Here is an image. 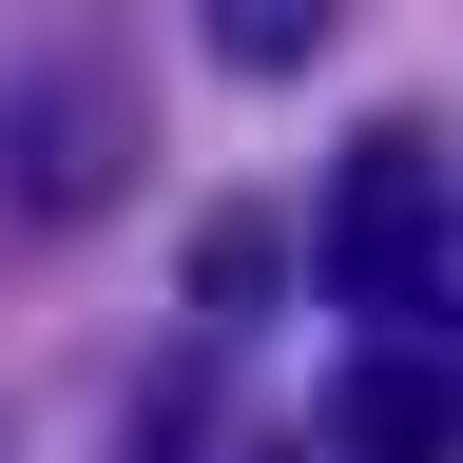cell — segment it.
Here are the masks:
<instances>
[{"mask_svg": "<svg viewBox=\"0 0 463 463\" xmlns=\"http://www.w3.org/2000/svg\"><path fill=\"white\" fill-rule=\"evenodd\" d=\"M136 155H155V97L116 78L97 39H78V58H39V78H20V116H0V232H20V251L97 232L116 194H136Z\"/></svg>", "mask_w": 463, "mask_h": 463, "instance_id": "6da1fadb", "label": "cell"}, {"mask_svg": "<svg viewBox=\"0 0 463 463\" xmlns=\"http://www.w3.org/2000/svg\"><path fill=\"white\" fill-rule=\"evenodd\" d=\"M289 270H328L347 309H425V289L463 270V194H444V136H425V116L347 136V174H328V213H309Z\"/></svg>", "mask_w": 463, "mask_h": 463, "instance_id": "7a4b0ae2", "label": "cell"}, {"mask_svg": "<svg viewBox=\"0 0 463 463\" xmlns=\"http://www.w3.org/2000/svg\"><path fill=\"white\" fill-rule=\"evenodd\" d=\"M444 444H463V386L367 347V367H347V463H444Z\"/></svg>", "mask_w": 463, "mask_h": 463, "instance_id": "3957f363", "label": "cell"}, {"mask_svg": "<svg viewBox=\"0 0 463 463\" xmlns=\"http://www.w3.org/2000/svg\"><path fill=\"white\" fill-rule=\"evenodd\" d=\"M194 20H213V58H232V78H309L347 0H194Z\"/></svg>", "mask_w": 463, "mask_h": 463, "instance_id": "277c9868", "label": "cell"}, {"mask_svg": "<svg viewBox=\"0 0 463 463\" xmlns=\"http://www.w3.org/2000/svg\"><path fill=\"white\" fill-rule=\"evenodd\" d=\"M289 289V213H213L194 232V309H270Z\"/></svg>", "mask_w": 463, "mask_h": 463, "instance_id": "5b68a950", "label": "cell"}, {"mask_svg": "<svg viewBox=\"0 0 463 463\" xmlns=\"http://www.w3.org/2000/svg\"><path fill=\"white\" fill-rule=\"evenodd\" d=\"M116 463H213V386H194V367L136 386V444H116Z\"/></svg>", "mask_w": 463, "mask_h": 463, "instance_id": "8992f818", "label": "cell"}]
</instances>
